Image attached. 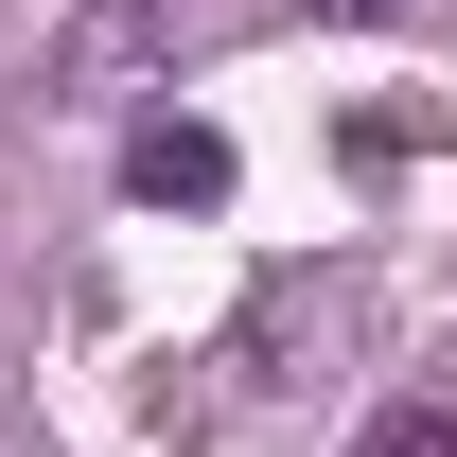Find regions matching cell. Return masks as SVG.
Wrapping results in <instances>:
<instances>
[{"mask_svg": "<svg viewBox=\"0 0 457 457\" xmlns=\"http://www.w3.org/2000/svg\"><path fill=\"white\" fill-rule=\"evenodd\" d=\"M123 212H228V141L212 123H123Z\"/></svg>", "mask_w": 457, "mask_h": 457, "instance_id": "2", "label": "cell"}, {"mask_svg": "<svg viewBox=\"0 0 457 457\" xmlns=\"http://www.w3.org/2000/svg\"><path fill=\"white\" fill-rule=\"evenodd\" d=\"M299 18H422V0H299Z\"/></svg>", "mask_w": 457, "mask_h": 457, "instance_id": "4", "label": "cell"}, {"mask_svg": "<svg viewBox=\"0 0 457 457\" xmlns=\"http://www.w3.org/2000/svg\"><path fill=\"white\" fill-rule=\"evenodd\" d=\"M352 457H457V387H404V404H387Z\"/></svg>", "mask_w": 457, "mask_h": 457, "instance_id": "3", "label": "cell"}, {"mask_svg": "<svg viewBox=\"0 0 457 457\" xmlns=\"http://www.w3.org/2000/svg\"><path fill=\"white\" fill-rule=\"evenodd\" d=\"M54 123H159L176 106V36H159V0H71V36H54Z\"/></svg>", "mask_w": 457, "mask_h": 457, "instance_id": "1", "label": "cell"}]
</instances>
